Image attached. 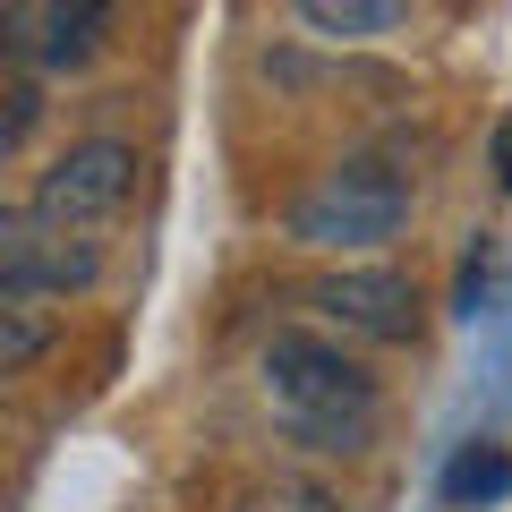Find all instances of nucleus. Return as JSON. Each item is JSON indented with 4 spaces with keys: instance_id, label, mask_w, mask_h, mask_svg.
Wrapping results in <instances>:
<instances>
[{
    "instance_id": "20e7f679",
    "label": "nucleus",
    "mask_w": 512,
    "mask_h": 512,
    "mask_svg": "<svg viewBox=\"0 0 512 512\" xmlns=\"http://www.w3.org/2000/svg\"><path fill=\"white\" fill-rule=\"evenodd\" d=\"M316 316H333L342 333H359V342H419V282L393 274V265H333L325 282L308 291Z\"/></svg>"
},
{
    "instance_id": "f03ea898",
    "label": "nucleus",
    "mask_w": 512,
    "mask_h": 512,
    "mask_svg": "<svg viewBox=\"0 0 512 512\" xmlns=\"http://www.w3.org/2000/svg\"><path fill=\"white\" fill-rule=\"evenodd\" d=\"M402 222H410V180L384 163H342L291 197V239L299 248H333V256L384 248V239H402Z\"/></svg>"
},
{
    "instance_id": "7ed1b4c3",
    "label": "nucleus",
    "mask_w": 512,
    "mask_h": 512,
    "mask_svg": "<svg viewBox=\"0 0 512 512\" xmlns=\"http://www.w3.org/2000/svg\"><path fill=\"white\" fill-rule=\"evenodd\" d=\"M128 197H137V146H120V137H77V146H60L52 163L35 171L26 214H35L43 231H94V222H111Z\"/></svg>"
},
{
    "instance_id": "1a4fd4ad",
    "label": "nucleus",
    "mask_w": 512,
    "mask_h": 512,
    "mask_svg": "<svg viewBox=\"0 0 512 512\" xmlns=\"http://www.w3.org/2000/svg\"><path fill=\"white\" fill-rule=\"evenodd\" d=\"M504 487H512V461L495 453V444H470V453L444 470V495H453V504H495Z\"/></svg>"
},
{
    "instance_id": "9d476101",
    "label": "nucleus",
    "mask_w": 512,
    "mask_h": 512,
    "mask_svg": "<svg viewBox=\"0 0 512 512\" xmlns=\"http://www.w3.org/2000/svg\"><path fill=\"white\" fill-rule=\"evenodd\" d=\"M35 120H43V77L35 69H9V120H0V146L18 154L26 137H35Z\"/></svg>"
},
{
    "instance_id": "f257e3e1",
    "label": "nucleus",
    "mask_w": 512,
    "mask_h": 512,
    "mask_svg": "<svg viewBox=\"0 0 512 512\" xmlns=\"http://www.w3.org/2000/svg\"><path fill=\"white\" fill-rule=\"evenodd\" d=\"M265 402H274L282 436L308 453H367L376 444V376L325 333H274L265 342Z\"/></svg>"
},
{
    "instance_id": "9b49d317",
    "label": "nucleus",
    "mask_w": 512,
    "mask_h": 512,
    "mask_svg": "<svg viewBox=\"0 0 512 512\" xmlns=\"http://www.w3.org/2000/svg\"><path fill=\"white\" fill-rule=\"evenodd\" d=\"M248 512H342L325 487H308V478H274V487H256Z\"/></svg>"
},
{
    "instance_id": "f8f14e48",
    "label": "nucleus",
    "mask_w": 512,
    "mask_h": 512,
    "mask_svg": "<svg viewBox=\"0 0 512 512\" xmlns=\"http://www.w3.org/2000/svg\"><path fill=\"white\" fill-rule=\"evenodd\" d=\"M495 171H504V188H512V120L495 128Z\"/></svg>"
},
{
    "instance_id": "6e6552de",
    "label": "nucleus",
    "mask_w": 512,
    "mask_h": 512,
    "mask_svg": "<svg viewBox=\"0 0 512 512\" xmlns=\"http://www.w3.org/2000/svg\"><path fill=\"white\" fill-rule=\"evenodd\" d=\"M52 316H43V299H9V308H0V376H26V367L43 359V350H52Z\"/></svg>"
},
{
    "instance_id": "39448f33",
    "label": "nucleus",
    "mask_w": 512,
    "mask_h": 512,
    "mask_svg": "<svg viewBox=\"0 0 512 512\" xmlns=\"http://www.w3.org/2000/svg\"><path fill=\"white\" fill-rule=\"evenodd\" d=\"M94 274H103V248L86 231H43L35 214L0 231V291L9 299H69L94 291Z\"/></svg>"
},
{
    "instance_id": "423d86ee",
    "label": "nucleus",
    "mask_w": 512,
    "mask_h": 512,
    "mask_svg": "<svg viewBox=\"0 0 512 512\" xmlns=\"http://www.w3.org/2000/svg\"><path fill=\"white\" fill-rule=\"evenodd\" d=\"M111 35V0H9V69H86Z\"/></svg>"
},
{
    "instance_id": "0eeeda50",
    "label": "nucleus",
    "mask_w": 512,
    "mask_h": 512,
    "mask_svg": "<svg viewBox=\"0 0 512 512\" xmlns=\"http://www.w3.org/2000/svg\"><path fill=\"white\" fill-rule=\"evenodd\" d=\"M291 18L316 43H376L410 26V0H291Z\"/></svg>"
}]
</instances>
